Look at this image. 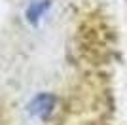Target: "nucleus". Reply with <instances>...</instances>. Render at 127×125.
<instances>
[{
    "mask_svg": "<svg viewBox=\"0 0 127 125\" xmlns=\"http://www.w3.org/2000/svg\"><path fill=\"white\" fill-rule=\"evenodd\" d=\"M53 104H55V99H53L51 95H40L36 99L32 100L31 104V112L38 118H46V116L51 112Z\"/></svg>",
    "mask_w": 127,
    "mask_h": 125,
    "instance_id": "f257e3e1",
    "label": "nucleus"
}]
</instances>
